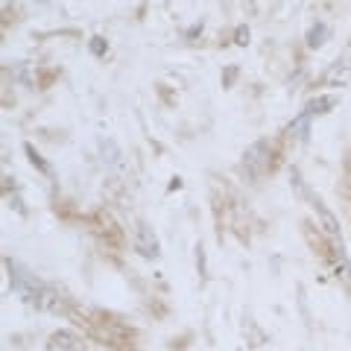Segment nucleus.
Returning a JSON list of instances; mask_svg holds the SVG:
<instances>
[{
  "label": "nucleus",
  "mask_w": 351,
  "mask_h": 351,
  "mask_svg": "<svg viewBox=\"0 0 351 351\" xmlns=\"http://www.w3.org/2000/svg\"><path fill=\"white\" fill-rule=\"evenodd\" d=\"M47 351H88V346H85V339L80 334L71 331V328H59V331L50 334Z\"/></svg>",
  "instance_id": "obj_3"
},
{
  "label": "nucleus",
  "mask_w": 351,
  "mask_h": 351,
  "mask_svg": "<svg viewBox=\"0 0 351 351\" xmlns=\"http://www.w3.org/2000/svg\"><path fill=\"white\" fill-rule=\"evenodd\" d=\"M299 307H302V316H304V322L311 325V307H307V299H304V290H302V284H299Z\"/></svg>",
  "instance_id": "obj_11"
},
{
  "label": "nucleus",
  "mask_w": 351,
  "mask_h": 351,
  "mask_svg": "<svg viewBox=\"0 0 351 351\" xmlns=\"http://www.w3.org/2000/svg\"><path fill=\"white\" fill-rule=\"evenodd\" d=\"M276 164H278V152L267 138L255 141L243 156V170L252 176V182H261L263 176H269L272 170H276Z\"/></svg>",
  "instance_id": "obj_1"
},
{
  "label": "nucleus",
  "mask_w": 351,
  "mask_h": 351,
  "mask_svg": "<svg viewBox=\"0 0 351 351\" xmlns=\"http://www.w3.org/2000/svg\"><path fill=\"white\" fill-rule=\"evenodd\" d=\"M334 106H337V97H334V94H325V97H313V100L307 103L304 114H311V117H319V114H328V112H331Z\"/></svg>",
  "instance_id": "obj_4"
},
{
  "label": "nucleus",
  "mask_w": 351,
  "mask_h": 351,
  "mask_svg": "<svg viewBox=\"0 0 351 351\" xmlns=\"http://www.w3.org/2000/svg\"><path fill=\"white\" fill-rule=\"evenodd\" d=\"M6 202H9V208H15L21 217H27V205L21 202V196H18V193H6Z\"/></svg>",
  "instance_id": "obj_10"
},
{
  "label": "nucleus",
  "mask_w": 351,
  "mask_h": 351,
  "mask_svg": "<svg viewBox=\"0 0 351 351\" xmlns=\"http://www.w3.org/2000/svg\"><path fill=\"white\" fill-rule=\"evenodd\" d=\"M311 114H299V117H295V120H290V126H287V132H290V135L293 138H302V141H307V138H311V129H307V126H311Z\"/></svg>",
  "instance_id": "obj_6"
},
{
  "label": "nucleus",
  "mask_w": 351,
  "mask_h": 351,
  "mask_svg": "<svg viewBox=\"0 0 351 351\" xmlns=\"http://www.w3.org/2000/svg\"><path fill=\"white\" fill-rule=\"evenodd\" d=\"M88 50H91V56L103 59L106 53H108V41L103 36H91V41H88Z\"/></svg>",
  "instance_id": "obj_8"
},
{
  "label": "nucleus",
  "mask_w": 351,
  "mask_h": 351,
  "mask_svg": "<svg viewBox=\"0 0 351 351\" xmlns=\"http://www.w3.org/2000/svg\"><path fill=\"white\" fill-rule=\"evenodd\" d=\"M135 252L141 258H147V261H156L158 255H161V249H158V237H156V232L147 226V223H138V228H135Z\"/></svg>",
  "instance_id": "obj_2"
},
{
  "label": "nucleus",
  "mask_w": 351,
  "mask_h": 351,
  "mask_svg": "<svg viewBox=\"0 0 351 351\" xmlns=\"http://www.w3.org/2000/svg\"><path fill=\"white\" fill-rule=\"evenodd\" d=\"M325 41H328V27L322 24V21H316V24H311V29H307L304 44H307L311 50H319Z\"/></svg>",
  "instance_id": "obj_5"
},
{
  "label": "nucleus",
  "mask_w": 351,
  "mask_h": 351,
  "mask_svg": "<svg viewBox=\"0 0 351 351\" xmlns=\"http://www.w3.org/2000/svg\"><path fill=\"white\" fill-rule=\"evenodd\" d=\"M234 44H249V27H237L234 29Z\"/></svg>",
  "instance_id": "obj_12"
},
{
  "label": "nucleus",
  "mask_w": 351,
  "mask_h": 351,
  "mask_svg": "<svg viewBox=\"0 0 351 351\" xmlns=\"http://www.w3.org/2000/svg\"><path fill=\"white\" fill-rule=\"evenodd\" d=\"M196 272H199L202 281L208 278V261H205V246L202 243H196Z\"/></svg>",
  "instance_id": "obj_9"
},
{
  "label": "nucleus",
  "mask_w": 351,
  "mask_h": 351,
  "mask_svg": "<svg viewBox=\"0 0 351 351\" xmlns=\"http://www.w3.org/2000/svg\"><path fill=\"white\" fill-rule=\"evenodd\" d=\"M24 152H27V161H29V164H32V167H36L38 173H44V176H53V167H50V164H47V161H44V158L38 156V152H36V147H32L29 141L24 144Z\"/></svg>",
  "instance_id": "obj_7"
},
{
  "label": "nucleus",
  "mask_w": 351,
  "mask_h": 351,
  "mask_svg": "<svg viewBox=\"0 0 351 351\" xmlns=\"http://www.w3.org/2000/svg\"><path fill=\"white\" fill-rule=\"evenodd\" d=\"M234 76H237V68H226V73H223V85H226V88H232V85H234V82H232Z\"/></svg>",
  "instance_id": "obj_13"
}]
</instances>
